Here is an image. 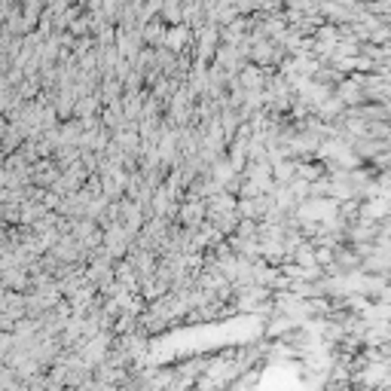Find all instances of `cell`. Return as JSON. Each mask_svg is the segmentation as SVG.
<instances>
[{"label": "cell", "mask_w": 391, "mask_h": 391, "mask_svg": "<svg viewBox=\"0 0 391 391\" xmlns=\"http://www.w3.org/2000/svg\"><path fill=\"white\" fill-rule=\"evenodd\" d=\"M62 245H73V254H80V239H62ZM55 257H64V260H71V248H55Z\"/></svg>", "instance_id": "1"}]
</instances>
